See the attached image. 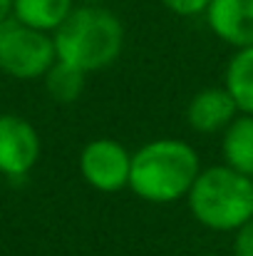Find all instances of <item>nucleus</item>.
<instances>
[{
	"instance_id": "1",
	"label": "nucleus",
	"mask_w": 253,
	"mask_h": 256,
	"mask_svg": "<svg viewBox=\"0 0 253 256\" xmlns=\"http://www.w3.org/2000/svg\"><path fill=\"white\" fill-rule=\"evenodd\" d=\"M201 172L196 150L174 137H162L132 152L129 189L149 204H174L186 199Z\"/></svg>"
},
{
	"instance_id": "2",
	"label": "nucleus",
	"mask_w": 253,
	"mask_h": 256,
	"mask_svg": "<svg viewBox=\"0 0 253 256\" xmlns=\"http://www.w3.org/2000/svg\"><path fill=\"white\" fill-rule=\"evenodd\" d=\"M52 42L57 60L89 75L117 62L124 50V25L112 10L80 2L55 28Z\"/></svg>"
},
{
	"instance_id": "3",
	"label": "nucleus",
	"mask_w": 253,
	"mask_h": 256,
	"mask_svg": "<svg viewBox=\"0 0 253 256\" xmlns=\"http://www.w3.org/2000/svg\"><path fill=\"white\" fill-rule=\"evenodd\" d=\"M186 202L201 226L211 232H236L253 219V179L226 164L201 170Z\"/></svg>"
},
{
	"instance_id": "4",
	"label": "nucleus",
	"mask_w": 253,
	"mask_h": 256,
	"mask_svg": "<svg viewBox=\"0 0 253 256\" xmlns=\"http://www.w3.org/2000/svg\"><path fill=\"white\" fill-rule=\"evenodd\" d=\"M57 60L52 32L10 18L0 22V70L12 80H40Z\"/></svg>"
},
{
	"instance_id": "5",
	"label": "nucleus",
	"mask_w": 253,
	"mask_h": 256,
	"mask_svg": "<svg viewBox=\"0 0 253 256\" xmlns=\"http://www.w3.org/2000/svg\"><path fill=\"white\" fill-rule=\"evenodd\" d=\"M132 152L117 140L99 137L87 142L80 152V174L97 192L112 194L129 186Z\"/></svg>"
},
{
	"instance_id": "6",
	"label": "nucleus",
	"mask_w": 253,
	"mask_h": 256,
	"mask_svg": "<svg viewBox=\"0 0 253 256\" xmlns=\"http://www.w3.org/2000/svg\"><path fill=\"white\" fill-rule=\"evenodd\" d=\"M42 142L32 122L15 112L0 114V174L22 179L40 162Z\"/></svg>"
},
{
	"instance_id": "7",
	"label": "nucleus",
	"mask_w": 253,
	"mask_h": 256,
	"mask_svg": "<svg viewBox=\"0 0 253 256\" xmlns=\"http://www.w3.org/2000/svg\"><path fill=\"white\" fill-rule=\"evenodd\" d=\"M204 15L221 42L236 50L253 45V0H211Z\"/></svg>"
},
{
	"instance_id": "8",
	"label": "nucleus",
	"mask_w": 253,
	"mask_h": 256,
	"mask_svg": "<svg viewBox=\"0 0 253 256\" xmlns=\"http://www.w3.org/2000/svg\"><path fill=\"white\" fill-rule=\"evenodd\" d=\"M239 114V107L226 87H204L199 90L186 107V122L199 134L224 132Z\"/></svg>"
},
{
	"instance_id": "9",
	"label": "nucleus",
	"mask_w": 253,
	"mask_h": 256,
	"mask_svg": "<svg viewBox=\"0 0 253 256\" xmlns=\"http://www.w3.org/2000/svg\"><path fill=\"white\" fill-rule=\"evenodd\" d=\"M224 164L253 179V114H236L221 132Z\"/></svg>"
},
{
	"instance_id": "10",
	"label": "nucleus",
	"mask_w": 253,
	"mask_h": 256,
	"mask_svg": "<svg viewBox=\"0 0 253 256\" xmlns=\"http://www.w3.org/2000/svg\"><path fill=\"white\" fill-rule=\"evenodd\" d=\"M77 0H12V18L42 32H55V28L72 12Z\"/></svg>"
},
{
	"instance_id": "11",
	"label": "nucleus",
	"mask_w": 253,
	"mask_h": 256,
	"mask_svg": "<svg viewBox=\"0 0 253 256\" xmlns=\"http://www.w3.org/2000/svg\"><path fill=\"white\" fill-rule=\"evenodd\" d=\"M224 87L234 97L241 114H253V45L234 52L226 65Z\"/></svg>"
},
{
	"instance_id": "12",
	"label": "nucleus",
	"mask_w": 253,
	"mask_h": 256,
	"mask_svg": "<svg viewBox=\"0 0 253 256\" xmlns=\"http://www.w3.org/2000/svg\"><path fill=\"white\" fill-rule=\"evenodd\" d=\"M42 80H45V90H47L52 102L70 104V102L80 100V94L84 90V80H87V72H82L80 68H75L70 62L55 60L50 65V70L42 75Z\"/></svg>"
},
{
	"instance_id": "13",
	"label": "nucleus",
	"mask_w": 253,
	"mask_h": 256,
	"mask_svg": "<svg viewBox=\"0 0 253 256\" xmlns=\"http://www.w3.org/2000/svg\"><path fill=\"white\" fill-rule=\"evenodd\" d=\"M211 0H162V5L169 12L179 15V18H196L204 15Z\"/></svg>"
},
{
	"instance_id": "14",
	"label": "nucleus",
	"mask_w": 253,
	"mask_h": 256,
	"mask_svg": "<svg viewBox=\"0 0 253 256\" xmlns=\"http://www.w3.org/2000/svg\"><path fill=\"white\" fill-rule=\"evenodd\" d=\"M234 256H253V219L234 232Z\"/></svg>"
},
{
	"instance_id": "15",
	"label": "nucleus",
	"mask_w": 253,
	"mask_h": 256,
	"mask_svg": "<svg viewBox=\"0 0 253 256\" xmlns=\"http://www.w3.org/2000/svg\"><path fill=\"white\" fill-rule=\"evenodd\" d=\"M12 18V0H0V22Z\"/></svg>"
},
{
	"instance_id": "16",
	"label": "nucleus",
	"mask_w": 253,
	"mask_h": 256,
	"mask_svg": "<svg viewBox=\"0 0 253 256\" xmlns=\"http://www.w3.org/2000/svg\"><path fill=\"white\" fill-rule=\"evenodd\" d=\"M77 2H82V5H99L102 0H77Z\"/></svg>"
}]
</instances>
